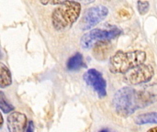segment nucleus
Listing matches in <instances>:
<instances>
[{"label":"nucleus","instance_id":"obj_1","mask_svg":"<svg viewBox=\"0 0 157 132\" xmlns=\"http://www.w3.org/2000/svg\"><path fill=\"white\" fill-rule=\"evenodd\" d=\"M157 101V85H149L136 90L125 86L118 90L113 96V107L116 113L128 118L138 109L146 107Z\"/></svg>","mask_w":157,"mask_h":132},{"label":"nucleus","instance_id":"obj_2","mask_svg":"<svg viewBox=\"0 0 157 132\" xmlns=\"http://www.w3.org/2000/svg\"><path fill=\"white\" fill-rule=\"evenodd\" d=\"M81 14V4L76 1H62L52 14V24L55 30L64 31L72 28Z\"/></svg>","mask_w":157,"mask_h":132},{"label":"nucleus","instance_id":"obj_3","mask_svg":"<svg viewBox=\"0 0 157 132\" xmlns=\"http://www.w3.org/2000/svg\"><path fill=\"white\" fill-rule=\"evenodd\" d=\"M146 53L144 51H118L109 60V71L112 74H125L132 69L144 64Z\"/></svg>","mask_w":157,"mask_h":132},{"label":"nucleus","instance_id":"obj_4","mask_svg":"<svg viewBox=\"0 0 157 132\" xmlns=\"http://www.w3.org/2000/svg\"><path fill=\"white\" fill-rule=\"evenodd\" d=\"M122 31L119 28H112L109 29L95 28L84 34V36L81 38L80 44L84 49L87 50L94 47L95 44H97L99 41H109L110 40L119 37Z\"/></svg>","mask_w":157,"mask_h":132},{"label":"nucleus","instance_id":"obj_5","mask_svg":"<svg viewBox=\"0 0 157 132\" xmlns=\"http://www.w3.org/2000/svg\"><path fill=\"white\" fill-rule=\"evenodd\" d=\"M109 15V9L105 6H95L87 8L83 17L80 23L81 30H89L103 21Z\"/></svg>","mask_w":157,"mask_h":132},{"label":"nucleus","instance_id":"obj_6","mask_svg":"<svg viewBox=\"0 0 157 132\" xmlns=\"http://www.w3.org/2000/svg\"><path fill=\"white\" fill-rule=\"evenodd\" d=\"M155 75V69L150 64L139 65L124 74L123 82L130 85H138L149 82Z\"/></svg>","mask_w":157,"mask_h":132},{"label":"nucleus","instance_id":"obj_7","mask_svg":"<svg viewBox=\"0 0 157 132\" xmlns=\"http://www.w3.org/2000/svg\"><path fill=\"white\" fill-rule=\"evenodd\" d=\"M84 81L92 87L100 98L107 96V83L102 74L96 69H89L84 74Z\"/></svg>","mask_w":157,"mask_h":132},{"label":"nucleus","instance_id":"obj_8","mask_svg":"<svg viewBox=\"0 0 157 132\" xmlns=\"http://www.w3.org/2000/svg\"><path fill=\"white\" fill-rule=\"evenodd\" d=\"M6 124L9 132H25L29 125L26 115L17 111H14L7 116Z\"/></svg>","mask_w":157,"mask_h":132},{"label":"nucleus","instance_id":"obj_9","mask_svg":"<svg viewBox=\"0 0 157 132\" xmlns=\"http://www.w3.org/2000/svg\"><path fill=\"white\" fill-rule=\"evenodd\" d=\"M111 50V44L109 40L99 41L93 47V55L98 61H104L108 58Z\"/></svg>","mask_w":157,"mask_h":132},{"label":"nucleus","instance_id":"obj_10","mask_svg":"<svg viewBox=\"0 0 157 132\" xmlns=\"http://www.w3.org/2000/svg\"><path fill=\"white\" fill-rule=\"evenodd\" d=\"M137 125H146V124H157V112H149L141 114L134 119Z\"/></svg>","mask_w":157,"mask_h":132},{"label":"nucleus","instance_id":"obj_11","mask_svg":"<svg viewBox=\"0 0 157 132\" xmlns=\"http://www.w3.org/2000/svg\"><path fill=\"white\" fill-rule=\"evenodd\" d=\"M84 66L83 55L80 52H76L75 55L71 56L66 63V68L69 71H76Z\"/></svg>","mask_w":157,"mask_h":132},{"label":"nucleus","instance_id":"obj_12","mask_svg":"<svg viewBox=\"0 0 157 132\" xmlns=\"http://www.w3.org/2000/svg\"><path fill=\"white\" fill-rule=\"evenodd\" d=\"M12 84V76L9 69L3 64L0 63V88H6Z\"/></svg>","mask_w":157,"mask_h":132},{"label":"nucleus","instance_id":"obj_13","mask_svg":"<svg viewBox=\"0 0 157 132\" xmlns=\"http://www.w3.org/2000/svg\"><path fill=\"white\" fill-rule=\"evenodd\" d=\"M0 108L3 113L7 114V113H12L14 112V107L7 102V100L5 97V95L3 92H0Z\"/></svg>","mask_w":157,"mask_h":132},{"label":"nucleus","instance_id":"obj_14","mask_svg":"<svg viewBox=\"0 0 157 132\" xmlns=\"http://www.w3.org/2000/svg\"><path fill=\"white\" fill-rule=\"evenodd\" d=\"M137 7H138V11L140 15H145L149 11L150 3L148 1H138Z\"/></svg>","mask_w":157,"mask_h":132},{"label":"nucleus","instance_id":"obj_15","mask_svg":"<svg viewBox=\"0 0 157 132\" xmlns=\"http://www.w3.org/2000/svg\"><path fill=\"white\" fill-rule=\"evenodd\" d=\"M26 132H34V124H33L32 121L29 122V125H28V128H27Z\"/></svg>","mask_w":157,"mask_h":132},{"label":"nucleus","instance_id":"obj_16","mask_svg":"<svg viewBox=\"0 0 157 132\" xmlns=\"http://www.w3.org/2000/svg\"><path fill=\"white\" fill-rule=\"evenodd\" d=\"M147 132H157V127H155V128H152L150 129Z\"/></svg>","mask_w":157,"mask_h":132},{"label":"nucleus","instance_id":"obj_17","mask_svg":"<svg viewBox=\"0 0 157 132\" xmlns=\"http://www.w3.org/2000/svg\"><path fill=\"white\" fill-rule=\"evenodd\" d=\"M99 132H110L109 130H100Z\"/></svg>","mask_w":157,"mask_h":132}]
</instances>
